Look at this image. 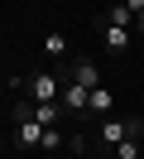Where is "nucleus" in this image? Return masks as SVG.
Here are the masks:
<instances>
[{
	"label": "nucleus",
	"mask_w": 144,
	"mask_h": 159,
	"mask_svg": "<svg viewBox=\"0 0 144 159\" xmlns=\"http://www.w3.org/2000/svg\"><path fill=\"white\" fill-rule=\"evenodd\" d=\"M63 87H67V77H63V72H34V77H29V92H24V97L29 101H38V106H48V101H63Z\"/></svg>",
	"instance_id": "1"
},
{
	"label": "nucleus",
	"mask_w": 144,
	"mask_h": 159,
	"mask_svg": "<svg viewBox=\"0 0 144 159\" xmlns=\"http://www.w3.org/2000/svg\"><path fill=\"white\" fill-rule=\"evenodd\" d=\"M96 34H101V48L106 53H115V58H125L130 53V43H134V29H115V24H96Z\"/></svg>",
	"instance_id": "2"
},
{
	"label": "nucleus",
	"mask_w": 144,
	"mask_h": 159,
	"mask_svg": "<svg viewBox=\"0 0 144 159\" xmlns=\"http://www.w3.org/2000/svg\"><path fill=\"white\" fill-rule=\"evenodd\" d=\"M67 82H82V87H101V63H96V58H77L72 63V68H67Z\"/></svg>",
	"instance_id": "3"
},
{
	"label": "nucleus",
	"mask_w": 144,
	"mask_h": 159,
	"mask_svg": "<svg viewBox=\"0 0 144 159\" xmlns=\"http://www.w3.org/2000/svg\"><path fill=\"white\" fill-rule=\"evenodd\" d=\"M43 120H15V145L19 149H43Z\"/></svg>",
	"instance_id": "4"
},
{
	"label": "nucleus",
	"mask_w": 144,
	"mask_h": 159,
	"mask_svg": "<svg viewBox=\"0 0 144 159\" xmlns=\"http://www.w3.org/2000/svg\"><path fill=\"white\" fill-rule=\"evenodd\" d=\"M63 106H67V116H72V111H86V106H91V87L67 82V87H63Z\"/></svg>",
	"instance_id": "5"
},
{
	"label": "nucleus",
	"mask_w": 144,
	"mask_h": 159,
	"mask_svg": "<svg viewBox=\"0 0 144 159\" xmlns=\"http://www.w3.org/2000/svg\"><path fill=\"white\" fill-rule=\"evenodd\" d=\"M125 140H130V130H125V120H101V145L120 149Z\"/></svg>",
	"instance_id": "6"
},
{
	"label": "nucleus",
	"mask_w": 144,
	"mask_h": 159,
	"mask_svg": "<svg viewBox=\"0 0 144 159\" xmlns=\"http://www.w3.org/2000/svg\"><path fill=\"white\" fill-rule=\"evenodd\" d=\"M101 20H106V24H115V29H134V10L125 5V0H120V5H111Z\"/></svg>",
	"instance_id": "7"
},
{
	"label": "nucleus",
	"mask_w": 144,
	"mask_h": 159,
	"mask_svg": "<svg viewBox=\"0 0 144 159\" xmlns=\"http://www.w3.org/2000/svg\"><path fill=\"white\" fill-rule=\"evenodd\" d=\"M43 58L48 63H63L67 58V34H58V29L48 34V39H43Z\"/></svg>",
	"instance_id": "8"
},
{
	"label": "nucleus",
	"mask_w": 144,
	"mask_h": 159,
	"mask_svg": "<svg viewBox=\"0 0 144 159\" xmlns=\"http://www.w3.org/2000/svg\"><path fill=\"white\" fill-rule=\"evenodd\" d=\"M111 106H115L111 87H96V92H91V106H86V111H91V116H111Z\"/></svg>",
	"instance_id": "9"
},
{
	"label": "nucleus",
	"mask_w": 144,
	"mask_h": 159,
	"mask_svg": "<svg viewBox=\"0 0 144 159\" xmlns=\"http://www.w3.org/2000/svg\"><path fill=\"white\" fill-rule=\"evenodd\" d=\"M63 145H67V135H63L58 125H48V130H43V149L53 154V149H63Z\"/></svg>",
	"instance_id": "10"
},
{
	"label": "nucleus",
	"mask_w": 144,
	"mask_h": 159,
	"mask_svg": "<svg viewBox=\"0 0 144 159\" xmlns=\"http://www.w3.org/2000/svg\"><path fill=\"white\" fill-rule=\"evenodd\" d=\"M115 159H139V140H125V145L115 149Z\"/></svg>",
	"instance_id": "11"
},
{
	"label": "nucleus",
	"mask_w": 144,
	"mask_h": 159,
	"mask_svg": "<svg viewBox=\"0 0 144 159\" xmlns=\"http://www.w3.org/2000/svg\"><path fill=\"white\" fill-rule=\"evenodd\" d=\"M67 149L72 154H86V135H67Z\"/></svg>",
	"instance_id": "12"
},
{
	"label": "nucleus",
	"mask_w": 144,
	"mask_h": 159,
	"mask_svg": "<svg viewBox=\"0 0 144 159\" xmlns=\"http://www.w3.org/2000/svg\"><path fill=\"white\" fill-rule=\"evenodd\" d=\"M125 5H130V10H134V20H139V15H144V0H125Z\"/></svg>",
	"instance_id": "13"
},
{
	"label": "nucleus",
	"mask_w": 144,
	"mask_h": 159,
	"mask_svg": "<svg viewBox=\"0 0 144 159\" xmlns=\"http://www.w3.org/2000/svg\"><path fill=\"white\" fill-rule=\"evenodd\" d=\"M134 34H144V15H139V20H134Z\"/></svg>",
	"instance_id": "14"
}]
</instances>
